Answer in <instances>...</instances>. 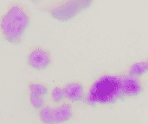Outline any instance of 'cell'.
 <instances>
[{"mask_svg":"<svg viewBox=\"0 0 148 124\" xmlns=\"http://www.w3.org/2000/svg\"><path fill=\"white\" fill-rule=\"evenodd\" d=\"M141 90L139 81L132 76L105 75L96 80L88 94V103H112L126 96H134Z\"/></svg>","mask_w":148,"mask_h":124,"instance_id":"obj_1","label":"cell"},{"mask_svg":"<svg viewBox=\"0 0 148 124\" xmlns=\"http://www.w3.org/2000/svg\"><path fill=\"white\" fill-rule=\"evenodd\" d=\"M38 9L49 14L53 18L67 22L88 9L94 0H31Z\"/></svg>","mask_w":148,"mask_h":124,"instance_id":"obj_2","label":"cell"},{"mask_svg":"<svg viewBox=\"0 0 148 124\" xmlns=\"http://www.w3.org/2000/svg\"><path fill=\"white\" fill-rule=\"evenodd\" d=\"M28 25L29 16L18 5L10 7L0 22V28L4 38L11 43L21 41Z\"/></svg>","mask_w":148,"mask_h":124,"instance_id":"obj_3","label":"cell"},{"mask_svg":"<svg viewBox=\"0 0 148 124\" xmlns=\"http://www.w3.org/2000/svg\"><path fill=\"white\" fill-rule=\"evenodd\" d=\"M51 62L49 54L41 47H36L32 50L28 56L29 65L36 70H42L49 66Z\"/></svg>","mask_w":148,"mask_h":124,"instance_id":"obj_5","label":"cell"},{"mask_svg":"<svg viewBox=\"0 0 148 124\" xmlns=\"http://www.w3.org/2000/svg\"><path fill=\"white\" fill-rule=\"evenodd\" d=\"M51 97H52V99L59 104L63 98H64V94H63V91L62 89L59 88V87H56L53 89L52 92H51Z\"/></svg>","mask_w":148,"mask_h":124,"instance_id":"obj_8","label":"cell"},{"mask_svg":"<svg viewBox=\"0 0 148 124\" xmlns=\"http://www.w3.org/2000/svg\"><path fill=\"white\" fill-rule=\"evenodd\" d=\"M63 94L64 98L73 100V101H78L82 98L83 94V88L80 84L77 83H72L68 85H66L63 89Z\"/></svg>","mask_w":148,"mask_h":124,"instance_id":"obj_7","label":"cell"},{"mask_svg":"<svg viewBox=\"0 0 148 124\" xmlns=\"http://www.w3.org/2000/svg\"><path fill=\"white\" fill-rule=\"evenodd\" d=\"M29 102L36 110H41L44 106L43 98L48 94L49 91L46 86L41 84L32 83L29 85Z\"/></svg>","mask_w":148,"mask_h":124,"instance_id":"obj_6","label":"cell"},{"mask_svg":"<svg viewBox=\"0 0 148 124\" xmlns=\"http://www.w3.org/2000/svg\"><path fill=\"white\" fill-rule=\"evenodd\" d=\"M71 116V106L68 104H63L54 109L45 106L39 112L40 119L44 124L62 123L67 122Z\"/></svg>","mask_w":148,"mask_h":124,"instance_id":"obj_4","label":"cell"}]
</instances>
